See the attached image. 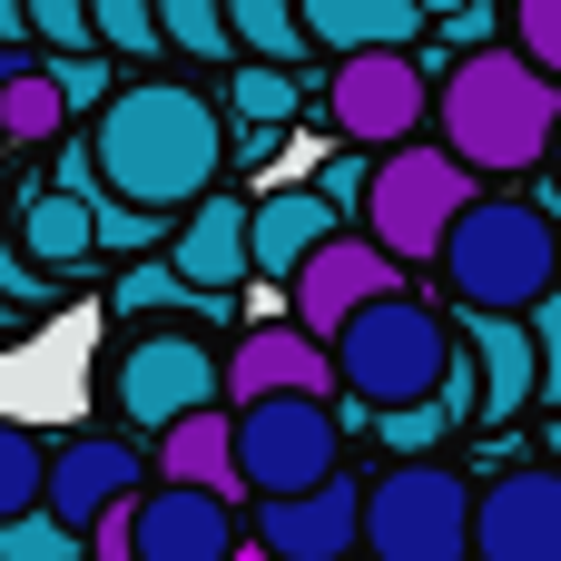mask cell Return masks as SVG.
Masks as SVG:
<instances>
[{
    "mask_svg": "<svg viewBox=\"0 0 561 561\" xmlns=\"http://www.w3.org/2000/svg\"><path fill=\"white\" fill-rule=\"evenodd\" d=\"M89 128H99L108 187L138 197V207H168L178 217V207H197L227 178V108L207 89H187V79H128Z\"/></svg>",
    "mask_w": 561,
    "mask_h": 561,
    "instance_id": "6da1fadb",
    "label": "cell"
},
{
    "mask_svg": "<svg viewBox=\"0 0 561 561\" xmlns=\"http://www.w3.org/2000/svg\"><path fill=\"white\" fill-rule=\"evenodd\" d=\"M434 128H444L483 178H523V168L552 158V138H561V79L523 49V39L454 49L444 99H434Z\"/></svg>",
    "mask_w": 561,
    "mask_h": 561,
    "instance_id": "7a4b0ae2",
    "label": "cell"
},
{
    "mask_svg": "<svg viewBox=\"0 0 561 561\" xmlns=\"http://www.w3.org/2000/svg\"><path fill=\"white\" fill-rule=\"evenodd\" d=\"M434 276H444L454 306L533 316V306L561 286V227H552V207H533V197H473V207L454 217Z\"/></svg>",
    "mask_w": 561,
    "mask_h": 561,
    "instance_id": "3957f363",
    "label": "cell"
},
{
    "mask_svg": "<svg viewBox=\"0 0 561 561\" xmlns=\"http://www.w3.org/2000/svg\"><path fill=\"white\" fill-rule=\"evenodd\" d=\"M454 355H463V325H444L424 296H375V306H355L345 325H335V365H345V394L355 404H414V394H444V375H454Z\"/></svg>",
    "mask_w": 561,
    "mask_h": 561,
    "instance_id": "277c9868",
    "label": "cell"
},
{
    "mask_svg": "<svg viewBox=\"0 0 561 561\" xmlns=\"http://www.w3.org/2000/svg\"><path fill=\"white\" fill-rule=\"evenodd\" d=\"M217 325H128V345L108 355V375H99V394H108V414L128 424V434H168L178 414H197V404H227V355L207 345Z\"/></svg>",
    "mask_w": 561,
    "mask_h": 561,
    "instance_id": "5b68a950",
    "label": "cell"
},
{
    "mask_svg": "<svg viewBox=\"0 0 561 561\" xmlns=\"http://www.w3.org/2000/svg\"><path fill=\"white\" fill-rule=\"evenodd\" d=\"M473 473H454L444 454H394V473H375L365 493V561H473Z\"/></svg>",
    "mask_w": 561,
    "mask_h": 561,
    "instance_id": "8992f818",
    "label": "cell"
},
{
    "mask_svg": "<svg viewBox=\"0 0 561 561\" xmlns=\"http://www.w3.org/2000/svg\"><path fill=\"white\" fill-rule=\"evenodd\" d=\"M483 197V168L454 148V138H404V148H385L375 158V197H365V227L404 256V266H434L444 256V237H454V217Z\"/></svg>",
    "mask_w": 561,
    "mask_h": 561,
    "instance_id": "52a82bcc",
    "label": "cell"
},
{
    "mask_svg": "<svg viewBox=\"0 0 561 561\" xmlns=\"http://www.w3.org/2000/svg\"><path fill=\"white\" fill-rule=\"evenodd\" d=\"M434 99H444V79L414 59V39L345 49V59L325 69V89H316L325 128H335V138H355V148H404V138H424Z\"/></svg>",
    "mask_w": 561,
    "mask_h": 561,
    "instance_id": "ba28073f",
    "label": "cell"
},
{
    "mask_svg": "<svg viewBox=\"0 0 561 561\" xmlns=\"http://www.w3.org/2000/svg\"><path fill=\"white\" fill-rule=\"evenodd\" d=\"M237 463L247 493H306L345 463V404L335 394H256L237 404Z\"/></svg>",
    "mask_w": 561,
    "mask_h": 561,
    "instance_id": "9c48e42d",
    "label": "cell"
},
{
    "mask_svg": "<svg viewBox=\"0 0 561 561\" xmlns=\"http://www.w3.org/2000/svg\"><path fill=\"white\" fill-rule=\"evenodd\" d=\"M394 286H404V256H394V247H385V237H375V227L355 217V227H335V237H325V247H316V256L296 266L286 306H296V316H306V325H316V335L335 345V325H345L355 306L394 296Z\"/></svg>",
    "mask_w": 561,
    "mask_h": 561,
    "instance_id": "30bf717a",
    "label": "cell"
},
{
    "mask_svg": "<svg viewBox=\"0 0 561 561\" xmlns=\"http://www.w3.org/2000/svg\"><path fill=\"white\" fill-rule=\"evenodd\" d=\"M473 561H561V463L552 454H533V463L483 483Z\"/></svg>",
    "mask_w": 561,
    "mask_h": 561,
    "instance_id": "8fae6325",
    "label": "cell"
},
{
    "mask_svg": "<svg viewBox=\"0 0 561 561\" xmlns=\"http://www.w3.org/2000/svg\"><path fill=\"white\" fill-rule=\"evenodd\" d=\"M365 493H375V483H355L345 463H335L325 483H306V493H256V542H276L286 561L365 552Z\"/></svg>",
    "mask_w": 561,
    "mask_h": 561,
    "instance_id": "7c38bea8",
    "label": "cell"
},
{
    "mask_svg": "<svg viewBox=\"0 0 561 561\" xmlns=\"http://www.w3.org/2000/svg\"><path fill=\"white\" fill-rule=\"evenodd\" d=\"M256 394H345V365H335V345H325L306 316L237 325V355H227V404H256Z\"/></svg>",
    "mask_w": 561,
    "mask_h": 561,
    "instance_id": "4fadbf2b",
    "label": "cell"
},
{
    "mask_svg": "<svg viewBox=\"0 0 561 561\" xmlns=\"http://www.w3.org/2000/svg\"><path fill=\"white\" fill-rule=\"evenodd\" d=\"M237 493H207V483H148L138 493V561H237Z\"/></svg>",
    "mask_w": 561,
    "mask_h": 561,
    "instance_id": "5bb4252c",
    "label": "cell"
},
{
    "mask_svg": "<svg viewBox=\"0 0 561 561\" xmlns=\"http://www.w3.org/2000/svg\"><path fill=\"white\" fill-rule=\"evenodd\" d=\"M168 256H178L197 286L237 296V286L256 276V197H237V187H207L197 207H178V227H168Z\"/></svg>",
    "mask_w": 561,
    "mask_h": 561,
    "instance_id": "9a60e30c",
    "label": "cell"
},
{
    "mask_svg": "<svg viewBox=\"0 0 561 561\" xmlns=\"http://www.w3.org/2000/svg\"><path fill=\"white\" fill-rule=\"evenodd\" d=\"M463 345H473V365H483V424L542 414V335H533V316L463 306Z\"/></svg>",
    "mask_w": 561,
    "mask_h": 561,
    "instance_id": "2e32d148",
    "label": "cell"
},
{
    "mask_svg": "<svg viewBox=\"0 0 561 561\" xmlns=\"http://www.w3.org/2000/svg\"><path fill=\"white\" fill-rule=\"evenodd\" d=\"M148 483H158V463H148L128 434H69L59 463H49V513H69V523L89 533L108 503H128V493H148Z\"/></svg>",
    "mask_w": 561,
    "mask_h": 561,
    "instance_id": "e0dca14e",
    "label": "cell"
},
{
    "mask_svg": "<svg viewBox=\"0 0 561 561\" xmlns=\"http://www.w3.org/2000/svg\"><path fill=\"white\" fill-rule=\"evenodd\" d=\"M178 316H197V325H237V296L197 286L168 247H158V256H118V276H108V325H178Z\"/></svg>",
    "mask_w": 561,
    "mask_h": 561,
    "instance_id": "ac0fdd59",
    "label": "cell"
},
{
    "mask_svg": "<svg viewBox=\"0 0 561 561\" xmlns=\"http://www.w3.org/2000/svg\"><path fill=\"white\" fill-rule=\"evenodd\" d=\"M335 227H345V207H335L316 178L266 187V197H256V276H266V286H296V266H306Z\"/></svg>",
    "mask_w": 561,
    "mask_h": 561,
    "instance_id": "d6986e66",
    "label": "cell"
},
{
    "mask_svg": "<svg viewBox=\"0 0 561 561\" xmlns=\"http://www.w3.org/2000/svg\"><path fill=\"white\" fill-rule=\"evenodd\" d=\"M20 247H30L39 266H59V276H89V266L108 256V247H99V197H89V187H59V178L30 187V197H20Z\"/></svg>",
    "mask_w": 561,
    "mask_h": 561,
    "instance_id": "ffe728a7",
    "label": "cell"
},
{
    "mask_svg": "<svg viewBox=\"0 0 561 561\" xmlns=\"http://www.w3.org/2000/svg\"><path fill=\"white\" fill-rule=\"evenodd\" d=\"M158 473L168 483H207V493H247V463H237V404H197L158 434Z\"/></svg>",
    "mask_w": 561,
    "mask_h": 561,
    "instance_id": "44dd1931",
    "label": "cell"
},
{
    "mask_svg": "<svg viewBox=\"0 0 561 561\" xmlns=\"http://www.w3.org/2000/svg\"><path fill=\"white\" fill-rule=\"evenodd\" d=\"M306 30L325 59H345V49H385V39L434 30V10L424 0H306Z\"/></svg>",
    "mask_w": 561,
    "mask_h": 561,
    "instance_id": "7402d4cb",
    "label": "cell"
},
{
    "mask_svg": "<svg viewBox=\"0 0 561 561\" xmlns=\"http://www.w3.org/2000/svg\"><path fill=\"white\" fill-rule=\"evenodd\" d=\"M0 128H10V148H49V138L79 128V108H69V89L49 79V59H10V69H0Z\"/></svg>",
    "mask_w": 561,
    "mask_h": 561,
    "instance_id": "603a6c76",
    "label": "cell"
},
{
    "mask_svg": "<svg viewBox=\"0 0 561 561\" xmlns=\"http://www.w3.org/2000/svg\"><path fill=\"white\" fill-rule=\"evenodd\" d=\"M217 99H227L237 118H286V128H296L316 89H306V69H296V59H256V49H237V59H227V89H217Z\"/></svg>",
    "mask_w": 561,
    "mask_h": 561,
    "instance_id": "cb8c5ba5",
    "label": "cell"
},
{
    "mask_svg": "<svg viewBox=\"0 0 561 561\" xmlns=\"http://www.w3.org/2000/svg\"><path fill=\"white\" fill-rule=\"evenodd\" d=\"M49 463H59V444H49L39 424H10V434H0V523L49 503Z\"/></svg>",
    "mask_w": 561,
    "mask_h": 561,
    "instance_id": "d4e9b609",
    "label": "cell"
},
{
    "mask_svg": "<svg viewBox=\"0 0 561 561\" xmlns=\"http://www.w3.org/2000/svg\"><path fill=\"white\" fill-rule=\"evenodd\" d=\"M227 10H237V39H247L256 59H296V69H316L306 0H227Z\"/></svg>",
    "mask_w": 561,
    "mask_h": 561,
    "instance_id": "484cf974",
    "label": "cell"
},
{
    "mask_svg": "<svg viewBox=\"0 0 561 561\" xmlns=\"http://www.w3.org/2000/svg\"><path fill=\"white\" fill-rule=\"evenodd\" d=\"M158 20H168V49H178V59H237V49H247L227 0H158Z\"/></svg>",
    "mask_w": 561,
    "mask_h": 561,
    "instance_id": "4316f807",
    "label": "cell"
},
{
    "mask_svg": "<svg viewBox=\"0 0 561 561\" xmlns=\"http://www.w3.org/2000/svg\"><path fill=\"white\" fill-rule=\"evenodd\" d=\"M0 561H89V533L39 503V513H10L0 523Z\"/></svg>",
    "mask_w": 561,
    "mask_h": 561,
    "instance_id": "83f0119b",
    "label": "cell"
},
{
    "mask_svg": "<svg viewBox=\"0 0 561 561\" xmlns=\"http://www.w3.org/2000/svg\"><path fill=\"white\" fill-rule=\"evenodd\" d=\"M49 79L69 89V108H79V118H99V108L128 89V79H118V49H99V39H89V49H49Z\"/></svg>",
    "mask_w": 561,
    "mask_h": 561,
    "instance_id": "f1b7e54d",
    "label": "cell"
},
{
    "mask_svg": "<svg viewBox=\"0 0 561 561\" xmlns=\"http://www.w3.org/2000/svg\"><path fill=\"white\" fill-rule=\"evenodd\" d=\"M375 424H385V454H444V434H454L463 414H454L444 394H414V404H385Z\"/></svg>",
    "mask_w": 561,
    "mask_h": 561,
    "instance_id": "f546056e",
    "label": "cell"
},
{
    "mask_svg": "<svg viewBox=\"0 0 561 561\" xmlns=\"http://www.w3.org/2000/svg\"><path fill=\"white\" fill-rule=\"evenodd\" d=\"M89 10H99V49H118V59H158L168 49L158 0H89Z\"/></svg>",
    "mask_w": 561,
    "mask_h": 561,
    "instance_id": "4dcf8cb0",
    "label": "cell"
},
{
    "mask_svg": "<svg viewBox=\"0 0 561 561\" xmlns=\"http://www.w3.org/2000/svg\"><path fill=\"white\" fill-rule=\"evenodd\" d=\"M20 30H30L39 49H89V39H99V10H89V0H20Z\"/></svg>",
    "mask_w": 561,
    "mask_h": 561,
    "instance_id": "1f68e13d",
    "label": "cell"
},
{
    "mask_svg": "<svg viewBox=\"0 0 561 561\" xmlns=\"http://www.w3.org/2000/svg\"><path fill=\"white\" fill-rule=\"evenodd\" d=\"M375 158H385V148H355V138H345V148L316 168V187H325L345 217H365V197H375Z\"/></svg>",
    "mask_w": 561,
    "mask_h": 561,
    "instance_id": "d6a6232c",
    "label": "cell"
},
{
    "mask_svg": "<svg viewBox=\"0 0 561 561\" xmlns=\"http://www.w3.org/2000/svg\"><path fill=\"white\" fill-rule=\"evenodd\" d=\"M513 39L561 79V0H513Z\"/></svg>",
    "mask_w": 561,
    "mask_h": 561,
    "instance_id": "836d02e7",
    "label": "cell"
},
{
    "mask_svg": "<svg viewBox=\"0 0 561 561\" xmlns=\"http://www.w3.org/2000/svg\"><path fill=\"white\" fill-rule=\"evenodd\" d=\"M89 561H138V493L108 503V513L89 523Z\"/></svg>",
    "mask_w": 561,
    "mask_h": 561,
    "instance_id": "e575fe53",
    "label": "cell"
},
{
    "mask_svg": "<svg viewBox=\"0 0 561 561\" xmlns=\"http://www.w3.org/2000/svg\"><path fill=\"white\" fill-rule=\"evenodd\" d=\"M276 148H286V118H237V108H227V158H237V168H266Z\"/></svg>",
    "mask_w": 561,
    "mask_h": 561,
    "instance_id": "d590c367",
    "label": "cell"
},
{
    "mask_svg": "<svg viewBox=\"0 0 561 561\" xmlns=\"http://www.w3.org/2000/svg\"><path fill=\"white\" fill-rule=\"evenodd\" d=\"M533 335H542V404H561V286L533 306Z\"/></svg>",
    "mask_w": 561,
    "mask_h": 561,
    "instance_id": "8d00e7d4",
    "label": "cell"
},
{
    "mask_svg": "<svg viewBox=\"0 0 561 561\" xmlns=\"http://www.w3.org/2000/svg\"><path fill=\"white\" fill-rule=\"evenodd\" d=\"M444 404H454L463 424H483V365H473V345L454 355V375H444Z\"/></svg>",
    "mask_w": 561,
    "mask_h": 561,
    "instance_id": "74e56055",
    "label": "cell"
},
{
    "mask_svg": "<svg viewBox=\"0 0 561 561\" xmlns=\"http://www.w3.org/2000/svg\"><path fill=\"white\" fill-rule=\"evenodd\" d=\"M542 454L561 463V404H542Z\"/></svg>",
    "mask_w": 561,
    "mask_h": 561,
    "instance_id": "f35d334b",
    "label": "cell"
},
{
    "mask_svg": "<svg viewBox=\"0 0 561 561\" xmlns=\"http://www.w3.org/2000/svg\"><path fill=\"white\" fill-rule=\"evenodd\" d=\"M237 561H286V552H276V542H256V533H247V542H237Z\"/></svg>",
    "mask_w": 561,
    "mask_h": 561,
    "instance_id": "ab89813d",
    "label": "cell"
},
{
    "mask_svg": "<svg viewBox=\"0 0 561 561\" xmlns=\"http://www.w3.org/2000/svg\"><path fill=\"white\" fill-rule=\"evenodd\" d=\"M424 10H434V20H454V10H463V0H424Z\"/></svg>",
    "mask_w": 561,
    "mask_h": 561,
    "instance_id": "60d3db41",
    "label": "cell"
},
{
    "mask_svg": "<svg viewBox=\"0 0 561 561\" xmlns=\"http://www.w3.org/2000/svg\"><path fill=\"white\" fill-rule=\"evenodd\" d=\"M552 197H561V138H552Z\"/></svg>",
    "mask_w": 561,
    "mask_h": 561,
    "instance_id": "b9f144b4",
    "label": "cell"
}]
</instances>
